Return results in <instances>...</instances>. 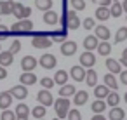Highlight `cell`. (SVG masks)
I'll list each match as a JSON object with an SVG mask.
<instances>
[{"label":"cell","instance_id":"cell-43","mask_svg":"<svg viewBox=\"0 0 127 120\" xmlns=\"http://www.w3.org/2000/svg\"><path fill=\"white\" fill-rule=\"evenodd\" d=\"M68 120H82V115L78 110H70L68 111Z\"/></svg>","mask_w":127,"mask_h":120},{"label":"cell","instance_id":"cell-7","mask_svg":"<svg viewBox=\"0 0 127 120\" xmlns=\"http://www.w3.org/2000/svg\"><path fill=\"white\" fill-rule=\"evenodd\" d=\"M85 73H87V70H85L82 64L71 66V70H70V77H71L75 82H84V80H85Z\"/></svg>","mask_w":127,"mask_h":120},{"label":"cell","instance_id":"cell-10","mask_svg":"<svg viewBox=\"0 0 127 120\" xmlns=\"http://www.w3.org/2000/svg\"><path fill=\"white\" fill-rule=\"evenodd\" d=\"M80 64L84 68H92L96 64V56L92 54V51H85L84 54H80Z\"/></svg>","mask_w":127,"mask_h":120},{"label":"cell","instance_id":"cell-39","mask_svg":"<svg viewBox=\"0 0 127 120\" xmlns=\"http://www.w3.org/2000/svg\"><path fill=\"white\" fill-rule=\"evenodd\" d=\"M70 4L75 11H84L85 9V0H70Z\"/></svg>","mask_w":127,"mask_h":120},{"label":"cell","instance_id":"cell-48","mask_svg":"<svg viewBox=\"0 0 127 120\" xmlns=\"http://www.w3.org/2000/svg\"><path fill=\"white\" fill-rule=\"evenodd\" d=\"M5 78H7V70H5V66L0 64V80H5Z\"/></svg>","mask_w":127,"mask_h":120},{"label":"cell","instance_id":"cell-37","mask_svg":"<svg viewBox=\"0 0 127 120\" xmlns=\"http://www.w3.org/2000/svg\"><path fill=\"white\" fill-rule=\"evenodd\" d=\"M35 5H37V9L45 12V11L52 9V0H35Z\"/></svg>","mask_w":127,"mask_h":120},{"label":"cell","instance_id":"cell-22","mask_svg":"<svg viewBox=\"0 0 127 120\" xmlns=\"http://www.w3.org/2000/svg\"><path fill=\"white\" fill-rule=\"evenodd\" d=\"M96 19L97 21H106L108 18H111V12H110V7H104V5H99L96 9Z\"/></svg>","mask_w":127,"mask_h":120},{"label":"cell","instance_id":"cell-27","mask_svg":"<svg viewBox=\"0 0 127 120\" xmlns=\"http://www.w3.org/2000/svg\"><path fill=\"white\" fill-rule=\"evenodd\" d=\"M68 78H70V73H68L66 70H58L56 75H54V82H56L58 85H64V84L68 82Z\"/></svg>","mask_w":127,"mask_h":120},{"label":"cell","instance_id":"cell-49","mask_svg":"<svg viewBox=\"0 0 127 120\" xmlns=\"http://www.w3.org/2000/svg\"><path fill=\"white\" fill-rule=\"evenodd\" d=\"M91 120H106V117H103V113H94V117Z\"/></svg>","mask_w":127,"mask_h":120},{"label":"cell","instance_id":"cell-8","mask_svg":"<svg viewBox=\"0 0 127 120\" xmlns=\"http://www.w3.org/2000/svg\"><path fill=\"white\" fill-rule=\"evenodd\" d=\"M37 101H38L40 104H44V106L54 104V97H52V94L49 92V89H42V90L37 94Z\"/></svg>","mask_w":127,"mask_h":120},{"label":"cell","instance_id":"cell-41","mask_svg":"<svg viewBox=\"0 0 127 120\" xmlns=\"http://www.w3.org/2000/svg\"><path fill=\"white\" fill-rule=\"evenodd\" d=\"M9 37H11V30L5 25H0V40H5Z\"/></svg>","mask_w":127,"mask_h":120},{"label":"cell","instance_id":"cell-28","mask_svg":"<svg viewBox=\"0 0 127 120\" xmlns=\"http://www.w3.org/2000/svg\"><path fill=\"white\" fill-rule=\"evenodd\" d=\"M110 12H111V18H120V16H122L124 7H122V2H120V0H115V2L110 5Z\"/></svg>","mask_w":127,"mask_h":120},{"label":"cell","instance_id":"cell-38","mask_svg":"<svg viewBox=\"0 0 127 120\" xmlns=\"http://www.w3.org/2000/svg\"><path fill=\"white\" fill-rule=\"evenodd\" d=\"M16 111H11L9 108L2 111V115H0V120H16Z\"/></svg>","mask_w":127,"mask_h":120},{"label":"cell","instance_id":"cell-21","mask_svg":"<svg viewBox=\"0 0 127 120\" xmlns=\"http://www.w3.org/2000/svg\"><path fill=\"white\" fill-rule=\"evenodd\" d=\"M14 4H16V2H12V0H0V14H2V16L12 14Z\"/></svg>","mask_w":127,"mask_h":120},{"label":"cell","instance_id":"cell-13","mask_svg":"<svg viewBox=\"0 0 127 120\" xmlns=\"http://www.w3.org/2000/svg\"><path fill=\"white\" fill-rule=\"evenodd\" d=\"M94 35H96L99 40H110L111 31H110V28H108V26L99 25V26H94Z\"/></svg>","mask_w":127,"mask_h":120},{"label":"cell","instance_id":"cell-32","mask_svg":"<svg viewBox=\"0 0 127 120\" xmlns=\"http://www.w3.org/2000/svg\"><path fill=\"white\" fill-rule=\"evenodd\" d=\"M77 92V89H75V85H71V84H64V85H61V89H59V96H63V97H70V96H73Z\"/></svg>","mask_w":127,"mask_h":120},{"label":"cell","instance_id":"cell-54","mask_svg":"<svg viewBox=\"0 0 127 120\" xmlns=\"http://www.w3.org/2000/svg\"><path fill=\"white\" fill-rule=\"evenodd\" d=\"M54 120H61V118H54Z\"/></svg>","mask_w":127,"mask_h":120},{"label":"cell","instance_id":"cell-47","mask_svg":"<svg viewBox=\"0 0 127 120\" xmlns=\"http://www.w3.org/2000/svg\"><path fill=\"white\" fill-rule=\"evenodd\" d=\"M92 2H97L99 5H104V7H110L113 2H111V0H92Z\"/></svg>","mask_w":127,"mask_h":120},{"label":"cell","instance_id":"cell-26","mask_svg":"<svg viewBox=\"0 0 127 120\" xmlns=\"http://www.w3.org/2000/svg\"><path fill=\"white\" fill-rule=\"evenodd\" d=\"M110 87L106 85V84H103V85H96L94 87V96L97 97V99H106V96L110 94Z\"/></svg>","mask_w":127,"mask_h":120},{"label":"cell","instance_id":"cell-36","mask_svg":"<svg viewBox=\"0 0 127 120\" xmlns=\"http://www.w3.org/2000/svg\"><path fill=\"white\" fill-rule=\"evenodd\" d=\"M124 40H127V26H120L117 30V33H115V42L117 44H120Z\"/></svg>","mask_w":127,"mask_h":120},{"label":"cell","instance_id":"cell-3","mask_svg":"<svg viewBox=\"0 0 127 120\" xmlns=\"http://www.w3.org/2000/svg\"><path fill=\"white\" fill-rule=\"evenodd\" d=\"M54 111L58 115V118H66L68 117V111H70V99L68 97H58L54 99Z\"/></svg>","mask_w":127,"mask_h":120},{"label":"cell","instance_id":"cell-17","mask_svg":"<svg viewBox=\"0 0 127 120\" xmlns=\"http://www.w3.org/2000/svg\"><path fill=\"white\" fill-rule=\"evenodd\" d=\"M106 68H108V71H110V73L117 75V73H120V71H122V63H120V61H117V59H113V58H108V59H106Z\"/></svg>","mask_w":127,"mask_h":120},{"label":"cell","instance_id":"cell-53","mask_svg":"<svg viewBox=\"0 0 127 120\" xmlns=\"http://www.w3.org/2000/svg\"><path fill=\"white\" fill-rule=\"evenodd\" d=\"M37 120H44V118H37Z\"/></svg>","mask_w":127,"mask_h":120},{"label":"cell","instance_id":"cell-4","mask_svg":"<svg viewBox=\"0 0 127 120\" xmlns=\"http://www.w3.org/2000/svg\"><path fill=\"white\" fill-rule=\"evenodd\" d=\"M61 21H63V26H66L68 30H77V28H80V19H78L75 9H73V11H64Z\"/></svg>","mask_w":127,"mask_h":120},{"label":"cell","instance_id":"cell-16","mask_svg":"<svg viewBox=\"0 0 127 120\" xmlns=\"http://www.w3.org/2000/svg\"><path fill=\"white\" fill-rule=\"evenodd\" d=\"M97 45H99V38L96 35H87L84 38V49L85 51H94V49H97Z\"/></svg>","mask_w":127,"mask_h":120},{"label":"cell","instance_id":"cell-5","mask_svg":"<svg viewBox=\"0 0 127 120\" xmlns=\"http://www.w3.org/2000/svg\"><path fill=\"white\" fill-rule=\"evenodd\" d=\"M30 14H32V9H30V7H26V5H23V4H19V2L14 4L12 16H14L16 19H28Z\"/></svg>","mask_w":127,"mask_h":120},{"label":"cell","instance_id":"cell-45","mask_svg":"<svg viewBox=\"0 0 127 120\" xmlns=\"http://www.w3.org/2000/svg\"><path fill=\"white\" fill-rule=\"evenodd\" d=\"M120 84H124V85H127V70H122L120 73Z\"/></svg>","mask_w":127,"mask_h":120},{"label":"cell","instance_id":"cell-20","mask_svg":"<svg viewBox=\"0 0 127 120\" xmlns=\"http://www.w3.org/2000/svg\"><path fill=\"white\" fill-rule=\"evenodd\" d=\"M11 103H12V94H11V90L0 92V110L11 108Z\"/></svg>","mask_w":127,"mask_h":120},{"label":"cell","instance_id":"cell-19","mask_svg":"<svg viewBox=\"0 0 127 120\" xmlns=\"http://www.w3.org/2000/svg\"><path fill=\"white\" fill-rule=\"evenodd\" d=\"M87 99H89L87 90H77V92L73 94V104H75V106H84V104L87 103Z\"/></svg>","mask_w":127,"mask_h":120},{"label":"cell","instance_id":"cell-55","mask_svg":"<svg viewBox=\"0 0 127 120\" xmlns=\"http://www.w3.org/2000/svg\"><path fill=\"white\" fill-rule=\"evenodd\" d=\"M0 51H2V45H0Z\"/></svg>","mask_w":127,"mask_h":120},{"label":"cell","instance_id":"cell-6","mask_svg":"<svg viewBox=\"0 0 127 120\" xmlns=\"http://www.w3.org/2000/svg\"><path fill=\"white\" fill-rule=\"evenodd\" d=\"M38 64H40L44 70H52V68H56L58 59H56V56H52V54H42L40 59H38Z\"/></svg>","mask_w":127,"mask_h":120},{"label":"cell","instance_id":"cell-29","mask_svg":"<svg viewBox=\"0 0 127 120\" xmlns=\"http://www.w3.org/2000/svg\"><path fill=\"white\" fill-rule=\"evenodd\" d=\"M14 111H16V117H18V118H28V115H30V111H32V110H30L25 103H19V104L16 106V110H14Z\"/></svg>","mask_w":127,"mask_h":120},{"label":"cell","instance_id":"cell-18","mask_svg":"<svg viewBox=\"0 0 127 120\" xmlns=\"http://www.w3.org/2000/svg\"><path fill=\"white\" fill-rule=\"evenodd\" d=\"M19 82L23 84V85H33V84H37V75L33 73V71H23V75L19 77Z\"/></svg>","mask_w":127,"mask_h":120},{"label":"cell","instance_id":"cell-1","mask_svg":"<svg viewBox=\"0 0 127 120\" xmlns=\"http://www.w3.org/2000/svg\"><path fill=\"white\" fill-rule=\"evenodd\" d=\"M33 31V23L30 19H18V23H14L11 26V35L19 38V37H32Z\"/></svg>","mask_w":127,"mask_h":120},{"label":"cell","instance_id":"cell-44","mask_svg":"<svg viewBox=\"0 0 127 120\" xmlns=\"http://www.w3.org/2000/svg\"><path fill=\"white\" fill-rule=\"evenodd\" d=\"M12 54H18L19 51H21V42L19 40H12V44H11V49H9Z\"/></svg>","mask_w":127,"mask_h":120},{"label":"cell","instance_id":"cell-31","mask_svg":"<svg viewBox=\"0 0 127 120\" xmlns=\"http://www.w3.org/2000/svg\"><path fill=\"white\" fill-rule=\"evenodd\" d=\"M103 80H104V84H106L111 90H117V89H118V82H117V78H115V75H113V73H110V71H108V73L104 75V78H103Z\"/></svg>","mask_w":127,"mask_h":120},{"label":"cell","instance_id":"cell-46","mask_svg":"<svg viewBox=\"0 0 127 120\" xmlns=\"http://www.w3.org/2000/svg\"><path fill=\"white\" fill-rule=\"evenodd\" d=\"M120 63L127 68V47L124 49V52H122V58H120Z\"/></svg>","mask_w":127,"mask_h":120},{"label":"cell","instance_id":"cell-33","mask_svg":"<svg viewBox=\"0 0 127 120\" xmlns=\"http://www.w3.org/2000/svg\"><path fill=\"white\" fill-rule=\"evenodd\" d=\"M106 101H103V99H97L96 97V101H92V104H91V110L94 111V113H103L104 110H106Z\"/></svg>","mask_w":127,"mask_h":120},{"label":"cell","instance_id":"cell-14","mask_svg":"<svg viewBox=\"0 0 127 120\" xmlns=\"http://www.w3.org/2000/svg\"><path fill=\"white\" fill-rule=\"evenodd\" d=\"M11 94H12V97H16V99H26L28 97V89H26V85H14L12 89H11Z\"/></svg>","mask_w":127,"mask_h":120},{"label":"cell","instance_id":"cell-15","mask_svg":"<svg viewBox=\"0 0 127 120\" xmlns=\"http://www.w3.org/2000/svg\"><path fill=\"white\" fill-rule=\"evenodd\" d=\"M44 23H45V25H49V26L58 25V23H59V16H58V12H54L52 9L45 11V12H44Z\"/></svg>","mask_w":127,"mask_h":120},{"label":"cell","instance_id":"cell-42","mask_svg":"<svg viewBox=\"0 0 127 120\" xmlns=\"http://www.w3.org/2000/svg\"><path fill=\"white\" fill-rule=\"evenodd\" d=\"M82 26H84L85 30H92V28L96 26V23H94V18H85V19L82 21Z\"/></svg>","mask_w":127,"mask_h":120},{"label":"cell","instance_id":"cell-23","mask_svg":"<svg viewBox=\"0 0 127 120\" xmlns=\"http://www.w3.org/2000/svg\"><path fill=\"white\" fill-rule=\"evenodd\" d=\"M108 118H110V120H124V118H125V111H124L120 106H113V108L108 111Z\"/></svg>","mask_w":127,"mask_h":120},{"label":"cell","instance_id":"cell-34","mask_svg":"<svg viewBox=\"0 0 127 120\" xmlns=\"http://www.w3.org/2000/svg\"><path fill=\"white\" fill-rule=\"evenodd\" d=\"M118 103H120V96L117 94V90H110V94L106 96V104L108 106H118Z\"/></svg>","mask_w":127,"mask_h":120},{"label":"cell","instance_id":"cell-40","mask_svg":"<svg viewBox=\"0 0 127 120\" xmlns=\"http://www.w3.org/2000/svg\"><path fill=\"white\" fill-rule=\"evenodd\" d=\"M56 82H54V78H49V77H44V78H40V85L44 87V89H52V85H54Z\"/></svg>","mask_w":127,"mask_h":120},{"label":"cell","instance_id":"cell-24","mask_svg":"<svg viewBox=\"0 0 127 120\" xmlns=\"http://www.w3.org/2000/svg\"><path fill=\"white\" fill-rule=\"evenodd\" d=\"M14 61V54L11 51H0V64L2 66H11Z\"/></svg>","mask_w":127,"mask_h":120},{"label":"cell","instance_id":"cell-56","mask_svg":"<svg viewBox=\"0 0 127 120\" xmlns=\"http://www.w3.org/2000/svg\"><path fill=\"white\" fill-rule=\"evenodd\" d=\"M0 16H2V14H0Z\"/></svg>","mask_w":127,"mask_h":120},{"label":"cell","instance_id":"cell-50","mask_svg":"<svg viewBox=\"0 0 127 120\" xmlns=\"http://www.w3.org/2000/svg\"><path fill=\"white\" fill-rule=\"evenodd\" d=\"M122 7H124V12H127V0H122Z\"/></svg>","mask_w":127,"mask_h":120},{"label":"cell","instance_id":"cell-12","mask_svg":"<svg viewBox=\"0 0 127 120\" xmlns=\"http://www.w3.org/2000/svg\"><path fill=\"white\" fill-rule=\"evenodd\" d=\"M37 64H38V61H37L33 56H25V58L21 59V68H23V71H33V70L37 68Z\"/></svg>","mask_w":127,"mask_h":120},{"label":"cell","instance_id":"cell-51","mask_svg":"<svg viewBox=\"0 0 127 120\" xmlns=\"http://www.w3.org/2000/svg\"><path fill=\"white\" fill-rule=\"evenodd\" d=\"M124 99H125V103H127V92H125V94H124Z\"/></svg>","mask_w":127,"mask_h":120},{"label":"cell","instance_id":"cell-52","mask_svg":"<svg viewBox=\"0 0 127 120\" xmlns=\"http://www.w3.org/2000/svg\"><path fill=\"white\" fill-rule=\"evenodd\" d=\"M16 120H28V118H16Z\"/></svg>","mask_w":127,"mask_h":120},{"label":"cell","instance_id":"cell-2","mask_svg":"<svg viewBox=\"0 0 127 120\" xmlns=\"http://www.w3.org/2000/svg\"><path fill=\"white\" fill-rule=\"evenodd\" d=\"M32 45L35 49H49L54 42L47 31H32Z\"/></svg>","mask_w":127,"mask_h":120},{"label":"cell","instance_id":"cell-35","mask_svg":"<svg viewBox=\"0 0 127 120\" xmlns=\"http://www.w3.org/2000/svg\"><path fill=\"white\" fill-rule=\"evenodd\" d=\"M45 108H47V106H44V104H40V103H38V104L32 110V115L35 117V120H37V118H44V117H45V113H47V110H45Z\"/></svg>","mask_w":127,"mask_h":120},{"label":"cell","instance_id":"cell-11","mask_svg":"<svg viewBox=\"0 0 127 120\" xmlns=\"http://www.w3.org/2000/svg\"><path fill=\"white\" fill-rule=\"evenodd\" d=\"M75 52H77V42H73V40L61 42V54L63 56H73Z\"/></svg>","mask_w":127,"mask_h":120},{"label":"cell","instance_id":"cell-30","mask_svg":"<svg viewBox=\"0 0 127 120\" xmlns=\"http://www.w3.org/2000/svg\"><path fill=\"white\" fill-rule=\"evenodd\" d=\"M96 51H97V54H101V56H108V54L111 52V44H110L108 40H101Z\"/></svg>","mask_w":127,"mask_h":120},{"label":"cell","instance_id":"cell-9","mask_svg":"<svg viewBox=\"0 0 127 120\" xmlns=\"http://www.w3.org/2000/svg\"><path fill=\"white\" fill-rule=\"evenodd\" d=\"M47 33H49V37H51L54 42H64V40H68V28H66V26H63L61 30L47 31Z\"/></svg>","mask_w":127,"mask_h":120},{"label":"cell","instance_id":"cell-25","mask_svg":"<svg viewBox=\"0 0 127 120\" xmlns=\"http://www.w3.org/2000/svg\"><path fill=\"white\" fill-rule=\"evenodd\" d=\"M89 87H96L97 85V73H96V70H92V68H89L87 70V73H85V80H84Z\"/></svg>","mask_w":127,"mask_h":120}]
</instances>
